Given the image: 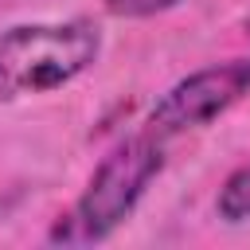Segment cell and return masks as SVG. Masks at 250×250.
<instances>
[{
    "label": "cell",
    "instance_id": "obj_2",
    "mask_svg": "<svg viewBox=\"0 0 250 250\" xmlns=\"http://www.w3.org/2000/svg\"><path fill=\"white\" fill-rule=\"evenodd\" d=\"M102 55V31L90 20L20 23L0 35V98L47 94L86 74Z\"/></svg>",
    "mask_w": 250,
    "mask_h": 250
},
{
    "label": "cell",
    "instance_id": "obj_5",
    "mask_svg": "<svg viewBox=\"0 0 250 250\" xmlns=\"http://www.w3.org/2000/svg\"><path fill=\"white\" fill-rule=\"evenodd\" d=\"M176 4L180 0H105V12L117 20H148V16H160Z\"/></svg>",
    "mask_w": 250,
    "mask_h": 250
},
{
    "label": "cell",
    "instance_id": "obj_6",
    "mask_svg": "<svg viewBox=\"0 0 250 250\" xmlns=\"http://www.w3.org/2000/svg\"><path fill=\"white\" fill-rule=\"evenodd\" d=\"M242 31H246V35H250V16H246V23H242Z\"/></svg>",
    "mask_w": 250,
    "mask_h": 250
},
{
    "label": "cell",
    "instance_id": "obj_1",
    "mask_svg": "<svg viewBox=\"0 0 250 250\" xmlns=\"http://www.w3.org/2000/svg\"><path fill=\"white\" fill-rule=\"evenodd\" d=\"M164 137L145 129L137 137H125L117 148H109V156L94 168L90 184L82 188V195L74 199V207L55 223L51 242L62 246H86V242H102L109 238L145 199L148 184L160 176L164 168Z\"/></svg>",
    "mask_w": 250,
    "mask_h": 250
},
{
    "label": "cell",
    "instance_id": "obj_4",
    "mask_svg": "<svg viewBox=\"0 0 250 250\" xmlns=\"http://www.w3.org/2000/svg\"><path fill=\"white\" fill-rule=\"evenodd\" d=\"M215 211L223 223H250V164L234 168L223 180V188L215 195Z\"/></svg>",
    "mask_w": 250,
    "mask_h": 250
},
{
    "label": "cell",
    "instance_id": "obj_3",
    "mask_svg": "<svg viewBox=\"0 0 250 250\" xmlns=\"http://www.w3.org/2000/svg\"><path fill=\"white\" fill-rule=\"evenodd\" d=\"M250 94V59L215 62L203 70H191L176 86L160 94V102L148 113V129L160 137H176L199 125H211L227 109H234Z\"/></svg>",
    "mask_w": 250,
    "mask_h": 250
}]
</instances>
